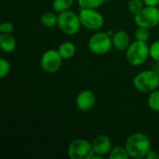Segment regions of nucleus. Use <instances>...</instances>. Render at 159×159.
Instances as JSON below:
<instances>
[{"instance_id":"nucleus-4","label":"nucleus","mask_w":159,"mask_h":159,"mask_svg":"<svg viewBox=\"0 0 159 159\" xmlns=\"http://www.w3.org/2000/svg\"><path fill=\"white\" fill-rule=\"evenodd\" d=\"M58 28L66 35L76 34L81 28V21L79 15L73 10H65L58 13Z\"/></svg>"},{"instance_id":"nucleus-15","label":"nucleus","mask_w":159,"mask_h":159,"mask_svg":"<svg viewBox=\"0 0 159 159\" xmlns=\"http://www.w3.org/2000/svg\"><path fill=\"white\" fill-rule=\"evenodd\" d=\"M40 22L44 27L52 28L58 24V14L52 11H47L40 17Z\"/></svg>"},{"instance_id":"nucleus-1","label":"nucleus","mask_w":159,"mask_h":159,"mask_svg":"<svg viewBox=\"0 0 159 159\" xmlns=\"http://www.w3.org/2000/svg\"><path fill=\"white\" fill-rule=\"evenodd\" d=\"M125 147L130 158H144L151 150V140L145 133L135 132L126 139Z\"/></svg>"},{"instance_id":"nucleus-2","label":"nucleus","mask_w":159,"mask_h":159,"mask_svg":"<svg viewBox=\"0 0 159 159\" xmlns=\"http://www.w3.org/2000/svg\"><path fill=\"white\" fill-rule=\"evenodd\" d=\"M135 89L142 93H151L159 88V75L157 70H144L133 78Z\"/></svg>"},{"instance_id":"nucleus-26","label":"nucleus","mask_w":159,"mask_h":159,"mask_svg":"<svg viewBox=\"0 0 159 159\" xmlns=\"http://www.w3.org/2000/svg\"><path fill=\"white\" fill-rule=\"evenodd\" d=\"M144 5L147 7H158L159 0H143Z\"/></svg>"},{"instance_id":"nucleus-10","label":"nucleus","mask_w":159,"mask_h":159,"mask_svg":"<svg viewBox=\"0 0 159 159\" xmlns=\"http://www.w3.org/2000/svg\"><path fill=\"white\" fill-rule=\"evenodd\" d=\"M96 103V96L93 91L89 89L81 90L75 99V105L81 112H88L91 110Z\"/></svg>"},{"instance_id":"nucleus-11","label":"nucleus","mask_w":159,"mask_h":159,"mask_svg":"<svg viewBox=\"0 0 159 159\" xmlns=\"http://www.w3.org/2000/svg\"><path fill=\"white\" fill-rule=\"evenodd\" d=\"M92 148L95 155H98L102 157H104L105 156H108L111 149L113 148V143L109 136L101 134L94 138V140L91 142Z\"/></svg>"},{"instance_id":"nucleus-3","label":"nucleus","mask_w":159,"mask_h":159,"mask_svg":"<svg viewBox=\"0 0 159 159\" xmlns=\"http://www.w3.org/2000/svg\"><path fill=\"white\" fill-rule=\"evenodd\" d=\"M150 57L149 46L147 42L135 40L130 43L126 50L127 61L134 67L143 65Z\"/></svg>"},{"instance_id":"nucleus-7","label":"nucleus","mask_w":159,"mask_h":159,"mask_svg":"<svg viewBox=\"0 0 159 159\" xmlns=\"http://www.w3.org/2000/svg\"><path fill=\"white\" fill-rule=\"evenodd\" d=\"M81 25L90 31H99L104 24V18L97 9L80 8L78 13Z\"/></svg>"},{"instance_id":"nucleus-18","label":"nucleus","mask_w":159,"mask_h":159,"mask_svg":"<svg viewBox=\"0 0 159 159\" xmlns=\"http://www.w3.org/2000/svg\"><path fill=\"white\" fill-rule=\"evenodd\" d=\"M106 0H77V4L80 8H94L101 7Z\"/></svg>"},{"instance_id":"nucleus-6","label":"nucleus","mask_w":159,"mask_h":159,"mask_svg":"<svg viewBox=\"0 0 159 159\" xmlns=\"http://www.w3.org/2000/svg\"><path fill=\"white\" fill-rule=\"evenodd\" d=\"M67 155L70 159H91L94 155L92 143L85 139H75L68 145Z\"/></svg>"},{"instance_id":"nucleus-20","label":"nucleus","mask_w":159,"mask_h":159,"mask_svg":"<svg viewBox=\"0 0 159 159\" xmlns=\"http://www.w3.org/2000/svg\"><path fill=\"white\" fill-rule=\"evenodd\" d=\"M144 6L145 5L143 0H129L128 4V10L131 15L136 16L139 12L142 11Z\"/></svg>"},{"instance_id":"nucleus-14","label":"nucleus","mask_w":159,"mask_h":159,"mask_svg":"<svg viewBox=\"0 0 159 159\" xmlns=\"http://www.w3.org/2000/svg\"><path fill=\"white\" fill-rule=\"evenodd\" d=\"M57 49L63 60H70L74 58L76 52L75 45L70 41L62 42L61 44H60Z\"/></svg>"},{"instance_id":"nucleus-21","label":"nucleus","mask_w":159,"mask_h":159,"mask_svg":"<svg viewBox=\"0 0 159 159\" xmlns=\"http://www.w3.org/2000/svg\"><path fill=\"white\" fill-rule=\"evenodd\" d=\"M134 36H135V40L147 42L150 38V29L137 26V29L134 33Z\"/></svg>"},{"instance_id":"nucleus-24","label":"nucleus","mask_w":159,"mask_h":159,"mask_svg":"<svg viewBox=\"0 0 159 159\" xmlns=\"http://www.w3.org/2000/svg\"><path fill=\"white\" fill-rule=\"evenodd\" d=\"M14 31V25L10 21H3L0 25L1 34H12Z\"/></svg>"},{"instance_id":"nucleus-8","label":"nucleus","mask_w":159,"mask_h":159,"mask_svg":"<svg viewBox=\"0 0 159 159\" xmlns=\"http://www.w3.org/2000/svg\"><path fill=\"white\" fill-rule=\"evenodd\" d=\"M134 21L137 26L153 29L159 24L158 7L145 6L141 12L134 16Z\"/></svg>"},{"instance_id":"nucleus-28","label":"nucleus","mask_w":159,"mask_h":159,"mask_svg":"<svg viewBox=\"0 0 159 159\" xmlns=\"http://www.w3.org/2000/svg\"><path fill=\"white\" fill-rule=\"evenodd\" d=\"M158 8H159V6H158Z\"/></svg>"},{"instance_id":"nucleus-5","label":"nucleus","mask_w":159,"mask_h":159,"mask_svg":"<svg viewBox=\"0 0 159 159\" xmlns=\"http://www.w3.org/2000/svg\"><path fill=\"white\" fill-rule=\"evenodd\" d=\"M112 36L108 32H97L93 34L88 42L89 51L95 55H104L112 48Z\"/></svg>"},{"instance_id":"nucleus-9","label":"nucleus","mask_w":159,"mask_h":159,"mask_svg":"<svg viewBox=\"0 0 159 159\" xmlns=\"http://www.w3.org/2000/svg\"><path fill=\"white\" fill-rule=\"evenodd\" d=\"M62 57L58 49H48L40 58L41 69L48 74L57 73L62 65Z\"/></svg>"},{"instance_id":"nucleus-27","label":"nucleus","mask_w":159,"mask_h":159,"mask_svg":"<svg viewBox=\"0 0 159 159\" xmlns=\"http://www.w3.org/2000/svg\"><path fill=\"white\" fill-rule=\"evenodd\" d=\"M157 72L158 73V75H159V64H158V66H157Z\"/></svg>"},{"instance_id":"nucleus-19","label":"nucleus","mask_w":159,"mask_h":159,"mask_svg":"<svg viewBox=\"0 0 159 159\" xmlns=\"http://www.w3.org/2000/svg\"><path fill=\"white\" fill-rule=\"evenodd\" d=\"M148 106L151 110L159 113V89H156L153 92L149 93V97L147 100Z\"/></svg>"},{"instance_id":"nucleus-25","label":"nucleus","mask_w":159,"mask_h":159,"mask_svg":"<svg viewBox=\"0 0 159 159\" xmlns=\"http://www.w3.org/2000/svg\"><path fill=\"white\" fill-rule=\"evenodd\" d=\"M144 158L146 159H159V155L156 152V151H153V150H150L147 155L145 156Z\"/></svg>"},{"instance_id":"nucleus-23","label":"nucleus","mask_w":159,"mask_h":159,"mask_svg":"<svg viewBox=\"0 0 159 159\" xmlns=\"http://www.w3.org/2000/svg\"><path fill=\"white\" fill-rule=\"evenodd\" d=\"M10 72V63L8 60L5 58L0 59V77L4 78L6 77Z\"/></svg>"},{"instance_id":"nucleus-22","label":"nucleus","mask_w":159,"mask_h":159,"mask_svg":"<svg viewBox=\"0 0 159 159\" xmlns=\"http://www.w3.org/2000/svg\"><path fill=\"white\" fill-rule=\"evenodd\" d=\"M149 53H150V58L156 62L159 63V40L154 41L149 46Z\"/></svg>"},{"instance_id":"nucleus-17","label":"nucleus","mask_w":159,"mask_h":159,"mask_svg":"<svg viewBox=\"0 0 159 159\" xmlns=\"http://www.w3.org/2000/svg\"><path fill=\"white\" fill-rule=\"evenodd\" d=\"M74 1L75 0H53L52 8L56 13H61L70 9L74 4Z\"/></svg>"},{"instance_id":"nucleus-12","label":"nucleus","mask_w":159,"mask_h":159,"mask_svg":"<svg viewBox=\"0 0 159 159\" xmlns=\"http://www.w3.org/2000/svg\"><path fill=\"white\" fill-rule=\"evenodd\" d=\"M130 37L124 30H117L112 35L113 48L117 51H126L130 45Z\"/></svg>"},{"instance_id":"nucleus-13","label":"nucleus","mask_w":159,"mask_h":159,"mask_svg":"<svg viewBox=\"0 0 159 159\" xmlns=\"http://www.w3.org/2000/svg\"><path fill=\"white\" fill-rule=\"evenodd\" d=\"M17 42L15 37L11 34H0V48L5 53H11L16 49Z\"/></svg>"},{"instance_id":"nucleus-16","label":"nucleus","mask_w":159,"mask_h":159,"mask_svg":"<svg viewBox=\"0 0 159 159\" xmlns=\"http://www.w3.org/2000/svg\"><path fill=\"white\" fill-rule=\"evenodd\" d=\"M108 157L110 159H129V155L125 147L124 146H113V148L111 149L109 155H108Z\"/></svg>"}]
</instances>
